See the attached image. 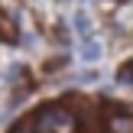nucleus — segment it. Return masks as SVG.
I'll return each mask as SVG.
<instances>
[{"label": "nucleus", "mask_w": 133, "mask_h": 133, "mask_svg": "<svg viewBox=\"0 0 133 133\" xmlns=\"http://www.w3.org/2000/svg\"><path fill=\"white\" fill-rule=\"evenodd\" d=\"M110 130L114 133H133V117H114L110 120Z\"/></svg>", "instance_id": "f03ea898"}, {"label": "nucleus", "mask_w": 133, "mask_h": 133, "mask_svg": "<svg viewBox=\"0 0 133 133\" xmlns=\"http://www.w3.org/2000/svg\"><path fill=\"white\" fill-rule=\"evenodd\" d=\"M81 58L84 62H97V58H101V42H97V39H81Z\"/></svg>", "instance_id": "f257e3e1"}, {"label": "nucleus", "mask_w": 133, "mask_h": 133, "mask_svg": "<svg viewBox=\"0 0 133 133\" xmlns=\"http://www.w3.org/2000/svg\"><path fill=\"white\" fill-rule=\"evenodd\" d=\"M75 29L81 32V39H91V19L84 13H75Z\"/></svg>", "instance_id": "7ed1b4c3"}]
</instances>
